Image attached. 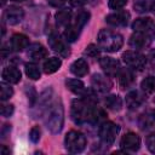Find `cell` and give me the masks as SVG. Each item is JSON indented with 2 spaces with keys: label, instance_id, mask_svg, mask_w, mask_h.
Wrapping results in <instances>:
<instances>
[{
  "label": "cell",
  "instance_id": "b9f144b4",
  "mask_svg": "<svg viewBox=\"0 0 155 155\" xmlns=\"http://www.w3.org/2000/svg\"><path fill=\"white\" fill-rule=\"evenodd\" d=\"M154 36H155V28H154Z\"/></svg>",
  "mask_w": 155,
  "mask_h": 155
},
{
  "label": "cell",
  "instance_id": "7402d4cb",
  "mask_svg": "<svg viewBox=\"0 0 155 155\" xmlns=\"http://www.w3.org/2000/svg\"><path fill=\"white\" fill-rule=\"evenodd\" d=\"M51 98H52V90L51 88H46L44 92H41V94L39 96V98L36 99V107H38V114H39V110L42 111L45 110L50 102H51Z\"/></svg>",
  "mask_w": 155,
  "mask_h": 155
},
{
  "label": "cell",
  "instance_id": "7a4b0ae2",
  "mask_svg": "<svg viewBox=\"0 0 155 155\" xmlns=\"http://www.w3.org/2000/svg\"><path fill=\"white\" fill-rule=\"evenodd\" d=\"M64 124V109L61 102H56L47 109L45 125L51 133H59Z\"/></svg>",
  "mask_w": 155,
  "mask_h": 155
},
{
  "label": "cell",
  "instance_id": "e575fe53",
  "mask_svg": "<svg viewBox=\"0 0 155 155\" xmlns=\"http://www.w3.org/2000/svg\"><path fill=\"white\" fill-rule=\"evenodd\" d=\"M27 94H28V98H29V102H30V105H34L35 104V102H36V97H38V94H36V91H35V88L33 87V86H29L28 87V90H27Z\"/></svg>",
  "mask_w": 155,
  "mask_h": 155
},
{
  "label": "cell",
  "instance_id": "484cf974",
  "mask_svg": "<svg viewBox=\"0 0 155 155\" xmlns=\"http://www.w3.org/2000/svg\"><path fill=\"white\" fill-rule=\"evenodd\" d=\"M104 104H105V107L108 109L114 110V111H119L122 108V101H121V98L119 96H115V94H110V96L105 97Z\"/></svg>",
  "mask_w": 155,
  "mask_h": 155
},
{
  "label": "cell",
  "instance_id": "8d00e7d4",
  "mask_svg": "<svg viewBox=\"0 0 155 155\" xmlns=\"http://www.w3.org/2000/svg\"><path fill=\"white\" fill-rule=\"evenodd\" d=\"M67 0H47L48 5H51L52 7H61L65 4Z\"/></svg>",
  "mask_w": 155,
  "mask_h": 155
},
{
  "label": "cell",
  "instance_id": "60d3db41",
  "mask_svg": "<svg viewBox=\"0 0 155 155\" xmlns=\"http://www.w3.org/2000/svg\"><path fill=\"white\" fill-rule=\"evenodd\" d=\"M12 1H23V0H12Z\"/></svg>",
  "mask_w": 155,
  "mask_h": 155
},
{
  "label": "cell",
  "instance_id": "e0dca14e",
  "mask_svg": "<svg viewBox=\"0 0 155 155\" xmlns=\"http://www.w3.org/2000/svg\"><path fill=\"white\" fill-rule=\"evenodd\" d=\"M153 25H154V22L150 17H140L133 22L132 29L136 33H147L153 28Z\"/></svg>",
  "mask_w": 155,
  "mask_h": 155
},
{
  "label": "cell",
  "instance_id": "5b68a950",
  "mask_svg": "<svg viewBox=\"0 0 155 155\" xmlns=\"http://www.w3.org/2000/svg\"><path fill=\"white\" fill-rule=\"evenodd\" d=\"M64 144L69 153H81L86 147V137L79 131H69L65 134Z\"/></svg>",
  "mask_w": 155,
  "mask_h": 155
},
{
  "label": "cell",
  "instance_id": "52a82bcc",
  "mask_svg": "<svg viewBox=\"0 0 155 155\" xmlns=\"http://www.w3.org/2000/svg\"><path fill=\"white\" fill-rule=\"evenodd\" d=\"M122 61L127 67L136 69V70L143 69L147 63V58L137 51H126L122 54Z\"/></svg>",
  "mask_w": 155,
  "mask_h": 155
},
{
  "label": "cell",
  "instance_id": "ab89813d",
  "mask_svg": "<svg viewBox=\"0 0 155 155\" xmlns=\"http://www.w3.org/2000/svg\"><path fill=\"white\" fill-rule=\"evenodd\" d=\"M150 10H151V11H153V13L155 15V1H153V2H151V8H150Z\"/></svg>",
  "mask_w": 155,
  "mask_h": 155
},
{
  "label": "cell",
  "instance_id": "2e32d148",
  "mask_svg": "<svg viewBox=\"0 0 155 155\" xmlns=\"http://www.w3.org/2000/svg\"><path fill=\"white\" fill-rule=\"evenodd\" d=\"M29 58L34 59V61H40L42 58H45L47 56V50L41 45V44H31L28 46V51H27Z\"/></svg>",
  "mask_w": 155,
  "mask_h": 155
},
{
  "label": "cell",
  "instance_id": "8fae6325",
  "mask_svg": "<svg viewBox=\"0 0 155 155\" xmlns=\"http://www.w3.org/2000/svg\"><path fill=\"white\" fill-rule=\"evenodd\" d=\"M91 85L94 91L101 93H105L111 88V81L102 74H94L91 79Z\"/></svg>",
  "mask_w": 155,
  "mask_h": 155
},
{
  "label": "cell",
  "instance_id": "277c9868",
  "mask_svg": "<svg viewBox=\"0 0 155 155\" xmlns=\"http://www.w3.org/2000/svg\"><path fill=\"white\" fill-rule=\"evenodd\" d=\"M88 19H90V13L87 11L79 12L76 15V17H75L74 23L67 25V28L64 30V38H65V40L69 41V42H74L79 38L81 29L86 25V23L88 22Z\"/></svg>",
  "mask_w": 155,
  "mask_h": 155
},
{
  "label": "cell",
  "instance_id": "9a60e30c",
  "mask_svg": "<svg viewBox=\"0 0 155 155\" xmlns=\"http://www.w3.org/2000/svg\"><path fill=\"white\" fill-rule=\"evenodd\" d=\"M130 45L133 48H145L150 45V39L145 33H134L130 38Z\"/></svg>",
  "mask_w": 155,
  "mask_h": 155
},
{
  "label": "cell",
  "instance_id": "8992f818",
  "mask_svg": "<svg viewBox=\"0 0 155 155\" xmlns=\"http://www.w3.org/2000/svg\"><path fill=\"white\" fill-rule=\"evenodd\" d=\"M119 131H120L119 125H116L111 121H103L101 127H99L98 134H99V138H101L102 143L105 144L107 147H109L114 143Z\"/></svg>",
  "mask_w": 155,
  "mask_h": 155
},
{
  "label": "cell",
  "instance_id": "ba28073f",
  "mask_svg": "<svg viewBox=\"0 0 155 155\" xmlns=\"http://www.w3.org/2000/svg\"><path fill=\"white\" fill-rule=\"evenodd\" d=\"M48 45L54 51V52H58L59 54H62L63 57H67L69 54V48L67 46V44L64 42V40L61 38L59 34L57 33H52L50 36H48Z\"/></svg>",
  "mask_w": 155,
  "mask_h": 155
},
{
  "label": "cell",
  "instance_id": "ac0fdd59",
  "mask_svg": "<svg viewBox=\"0 0 155 155\" xmlns=\"http://www.w3.org/2000/svg\"><path fill=\"white\" fill-rule=\"evenodd\" d=\"M2 80L7 84H17L21 80V71L16 67H6L2 70Z\"/></svg>",
  "mask_w": 155,
  "mask_h": 155
},
{
  "label": "cell",
  "instance_id": "7c38bea8",
  "mask_svg": "<svg viewBox=\"0 0 155 155\" xmlns=\"http://www.w3.org/2000/svg\"><path fill=\"white\" fill-rule=\"evenodd\" d=\"M126 107L131 110H134L137 108H139L144 102H145V94L140 91H137V90H133L131 92H128L126 94Z\"/></svg>",
  "mask_w": 155,
  "mask_h": 155
},
{
  "label": "cell",
  "instance_id": "1f68e13d",
  "mask_svg": "<svg viewBox=\"0 0 155 155\" xmlns=\"http://www.w3.org/2000/svg\"><path fill=\"white\" fill-rule=\"evenodd\" d=\"M85 53H86L88 57H92V58H94V57H97V56L99 54V46L91 44V45H88V46L86 47V50H85Z\"/></svg>",
  "mask_w": 155,
  "mask_h": 155
},
{
  "label": "cell",
  "instance_id": "5bb4252c",
  "mask_svg": "<svg viewBox=\"0 0 155 155\" xmlns=\"http://www.w3.org/2000/svg\"><path fill=\"white\" fill-rule=\"evenodd\" d=\"M4 17L8 24L15 25V24H18L19 22H22L23 17H24V11H23V8L18 7V6H10L5 11Z\"/></svg>",
  "mask_w": 155,
  "mask_h": 155
},
{
  "label": "cell",
  "instance_id": "7bdbcfd3",
  "mask_svg": "<svg viewBox=\"0 0 155 155\" xmlns=\"http://www.w3.org/2000/svg\"><path fill=\"white\" fill-rule=\"evenodd\" d=\"M154 117H155V113H154Z\"/></svg>",
  "mask_w": 155,
  "mask_h": 155
},
{
  "label": "cell",
  "instance_id": "d6986e66",
  "mask_svg": "<svg viewBox=\"0 0 155 155\" xmlns=\"http://www.w3.org/2000/svg\"><path fill=\"white\" fill-rule=\"evenodd\" d=\"M29 46V39L23 34H15L11 38V48L13 51L21 52L24 48H28Z\"/></svg>",
  "mask_w": 155,
  "mask_h": 155
},
{
  "label": "cell",
  "instance_id": "30bf717a",
  "mask_svg": "<svg viewBox=\"0 0 155 155\" xmlns=\"http://www.w3.org/2000/svg\"><path fill=\"white\" fill-rule=\"evenodd\" d=\"M99 65L103 69V71L109 76H114V75L119 74V71H120L119 61H116L111 57H102L99 59Z\"/></svg>",
  "mask_w": 155,
  "mask_h": 155
},
{
  "label": "cell",
  "instance_id": "9c48e42d",
  "mask_svg": "<svg viewBox=\"0 0 155 155\" xmlns=\"http://www.w3.org/2000/svg\"><path fill=\"white\" fill-rule=\"evenodd\" d=\"M120 145L122 149L125 150H130V151H136L139 149L140 147V138L133 133V132H128L125 136H122L121 140H120Z\"/></svg>",
  "mask_w": 155,
  "mask_h": 155
},
{
  "label": "cell",
  "instance_id": "3957f363",
  "mask_svg": "<svg viewBox=\"0 0 155 155\" xmlns=\"http://www.w3.org/2000/svg\"><path fill=\"white\" fill-rule=\"evenodd\" d=\"M92 104L87 103L84 98L82 99H74L71 103L70 115L75 124H85L90 122Z\"/></svg>",
  "mask_w": 155,
  "mask_h": 155
},
{
  "label": "cell",
  "instance_id": "83f0119b",
  "mask_svg": "<svg viewBox=\"0 0 155 155\" xmlns=\"http://www.w3.org/2000/svg\"><path fill=\"white\" fill-rule=\"evenodd\" d=\"M140 87L147 93L155 92V76H148L140 82Z\"/></svg>",
  "mask_w": 155,
  "mask_h": 155
},
{
  "label": "cell",
  "instance_id": "d6a6232c",
  "mask_svg": "<svg viewBox=\"0 0 155 155\" xmlns=\"http://www.w3.org/2000/svg\"><path fill=\"white\" fill-rule=\"evenodd\" d=\"M40 128H39V126H34L31 130H30V132H29V139L33 142V143H38L39 142V139H40Z\"/></svg>",
  "mask_w": 155,
  "mask_h": 155
},
{
  "label": "cell",
  "instance_id": "cb8c5ba5",
  "mask_svg": "<svg viewBox=\"0 0 155 155\" xmlns=\"http://www.w3.org/2000/svg\"><path fill=\"white\" fill-rule=\"evenodd\" d=\"M62 65V61L57 57H51V58H47L45 62H44V71L46 74H52L54 71H57Z\"/></svg>",
  "mask_w": 155,
  "mask_h": 155
},
{
  "label": "cell",
  "instance_id": "f546056e",
  "mask_svg": "<svg viewBox=\"0 0 155 155\" xmlns=\"http://www.w3.org/2000/svg\"><path fill=\"white\" fill-rule=\"evenodd\" d=\"M151 8V1L150 0H138L137 2H134V10L137 12H147Z\"/></svg>",
  "mask_w": 155,
  "mask_h": 155
},
{
  "label": "cell",
  "instance_id": "6da1fadb",
  "mask_svg": "<svg viewBox=\"0 0 155 155\" xmlns=\"http://www.w3.org/2000/svg\"><path fill=\"white\" fill-rule=\"evenodd\" d=\"M97 42L99 48L107 51V52H116L122 47L124 39L122 36L110 29H102L98 33Z\"/></svg>",
  "mask_w": 155,
  "mask_h": 155
},
{
  "label": "cell",
  "instance_id": "836d02e7",
  "mask_svg": "<svg viewBox=\"0 0 155 155\" xmlns=\"http://www.w3.org/2000/svg\"><path fill=\"white\" fill-rule=\"evenodd\" d=\"M127 4V0H109L108 5L111 10H119Z\"/></svg>",
  "mask_w": 155,
  "mask_h": 155
},
{
  "label": "cell",
  "instance_id": "d590c367",
  "mask_svg": "<svg viewBox=\"0 0 155 155\" xmlns=\"http://www.w3.org/2000/svg\"><path fill=\"white\" fill-rule=\"evenodd\" d=\"M13 110H15V108H13L12 104H4V105L1 107V114H2V116H5V117L11 116L12 113H13Z\"/></svg>",
  "mask_w": 155,
  "mask_h": 155
},
{
  "label": "cell",
  "instance_id": "ffe728a7",
  "mask_svg": "<svg viewBox=\"0 0 155 155\" xmlns=\"http://www.w3.org/2000/svg\"><path fill=\"white\" fill-rule=\"evenodd\" d=\"M70 71L76 75V76H84L88 73V64L85 59L80 58V59H76L71 63L70 65Z\"/></svg>",
  "mask_w": 155,
  "mask_h": 155
},
{
  "label": "cell",
  "instance_id": "603a6c76",
  "mask_svg": "<svg viewBox=\"0 0 155 155\" xmlns=\"http://www.w3.org/2000/svg\"><path fill=\"white\" fill-rule=\"evenodd\" d=\"M54 18H56V23L58 25H69L70 23V19H71V11L69 8H62V10H58L54 15Z\"/></svg>",
  "mask_w": 155,
  "mask_h": 155
},
{
  "label": "cell",
  "instance_id": "d4e9b609",
  "mask_svg": "<svg viewBox=\"0 0 155 155\" xmlns=\"http://www.w3.org/2000/svg\"><path fill=\"white\" fill-rule=\"evenodd\" d=\"M65 85H67V88L69 91H71L73 93L75 94H81L85 92V85L81 80H78V79H68L65 81Z\"/></svg>",
  "mask_w": 155,
  "mask_h": 155
},
{
  "label": "cell",
  "instance_id": "4dcf8cb0",
  "mask_svg": "<svg viewBox=\"0 0 155 155\" xmlns=\"http://www.w3.org/2000/svg\"><path fill=\"white\" fill-rule=\"evenodd\" d=\"M145 143H147V148L149 149V151L153 153V154H155V131L151 132V133L147 137Z\"/></svg>",
  "mask_w": 155,
  "mask_h": 155
},
{
  "label": "cell",
  "instance_id": "4fadbf2b",
  "mask_svg": "<svg viewBox=\"0 0 155 155\" xmlns=\"http://www.w3.org/2000/svg\"><path fill=\"white\" fill-rule=\"evenodd\" d=\"M130 19V12L127 11H116L114 13H110L107 16L105 22L114 27H125L128 23Z\"/></svg>",
  "mask_w": 155,
  "mask_h": 155
},
{
  "label": "cell",
  "instance_id": "44dd1931",
  "mask_svg": "<svg viewBox=\"0 0 155 155\" xmlns=\"http://www.w3.org/2000/svg\"><path fill=\"white\" fill-rule=\"evenodd\" d=\"M117 75H119V84L122 88L130 87L134 82V75L130 69H120Z\"/></svg>",
  "mask_w": 155,
  "mask_h": 155
},
{
  "label": "cell",
  "instance_id": "4316f807",
  "mask_svg": "<svg viewBox=\"0 0 155 155\" xmlns=\"http://www.w3.org/2000/svg\"><path fill=\"white\" fill-rule=\"evenodd\" d=\"M24 69H25V74L29 79H31V80H39L40 79V70L35 63H27Z\"/></svg>",
  "mask_w": 155,
  "mask_h": 155
},
{
  "label": "cell",
  "instance_id": "f1b7e54d",
  "mask_svg": "<svg viewBox=\"0 0 155 155\" xmlns=\"http://www.w3.org/2000/svg\"><path fill=\"white\" fill-rule=\"evenodd\" d=\"M12 94H13L12 87L5 82H1L0 84V98H1V101L10 99L12 97Z\"/></svg>",
  "mask_w": 155,
  "mask_h": 155
},
{
  "label": "cell",
  "instance_id": "f35d334b",
  "mask_svg": "<svg viewBox=\"0 0 155 155\" xmlns=\"http://www.w3.org/2000/svg\"><path fill=\"white\" fill-rule=\"evenodd\" d=\"M1 154H2V155L10 154V150H8V149H7V148H6L5 145H2V147H1Z\"/></svg>",
  "mask_w": 155,
  "mask_h": 155
},
{
  "label": "cell",
  "instance_id": "74e56055",
  "mask_svg": "<svg viewBox=\"0 0 155 155\" xmlns=\"http://www.w3.org/2000/svg\"><path fill=\"white\" fill-rule=\"evenodd\" d=\"M69 2L74 7H81L87 2V0H69Z\"/></svg>",
  "mask_w": 155,
  "mask_h": 155
}]
</instances>
